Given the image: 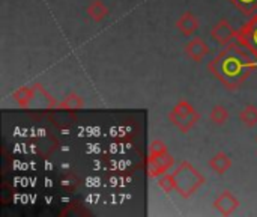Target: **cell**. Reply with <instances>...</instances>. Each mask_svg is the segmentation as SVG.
<instances>
[{"label":"cell","mask_w":257,"mask_h":217,"mask_svg":"<svg viewBox=\"0 0 257 217\" xmlns=\"http://www.w3.org/2000/svg\"><path fill=\"white\" fill-rule=\"evenodd\" d=\"M173 177L176 183L175 192H178L185 199L193 196L205 184V177L188 162H182L176 171H173Z\"/></svg>","instance_id":"cell-1"},{"label":"cell","mask_w":257,"mask_h":217,"mask_svg":"<svg viewBox=\"0 0 257 217\" xmlns=\"http://www.w3.org/2000/svg\"><path fill=\"white\" fill-rule=\"evenodd\" d=\"M175 166V159L169 153L163 140H154L149 147L148 157V174L151 178H158L167 174Z\"/></svg>","instance_id":"cell-2"},{"label":"cell","mask_w":257,"mask_h":217,"mask_svg":"<svg viewBox=\"0 0 257 217\" xmlns=\"http://www.w3.org/2000/svg\"><path fill=\"white\" fill-rule=\"evenodd\" d=\"M199 112L187 100H181L169 113V121L184 134H187L199 122Z\"/></svg>","instance_id":"cell-3"},{"label":"cell","mask_w":257,"mask_h":217,"mask_svg":"<svg viewBox=\"0 0 257 217\" xmlns=\"http://www.w3.org/2000/svg\"><path fill=\"white\" fill-rule=\"evenodd\" d=\"M235 29L232 26V23L226 18H221L220 21H217L214 24V27L211 29V38L214 42H217L218 45H227L235 39Z\"/></svg>","instance_id":"cell-4"},{"label":"cell","mask_w":257,"mask_h":217,"mask_svg":"<svg viewBox=\"0 0 257 217\" xmlns=\"http://www.w3.org/2000/svg\"><path fill=\"white\" fill-rule=\"evenodd\" d=\"M214 208L221 216H232L239 208V199L232 192H223L214 201Z\"/></svg>","instance_id":"cell-5"},{"label":"cell","mask_w":257,"mask_h":217,"mask_svg":"<svg viewBox=\"0 0 257 217\" xmlns=\"http://www.w3.org/2000/svg\"><path fill=\"white\" fill-rule=\"evenodd\" d=\"M185 54L196 63H200L208 54H209V45L202 39V38H193L190 39L185 47Z\"/></svg>","instance_id":"cell-6"},{"label":"cell","mask_w":257,"mask_h":217,"mask_svg":"<svg viewBox=\"0 0 257 217\" xmlns=\"http://www.w3.org/2000/svg\"><path fill=\"white\" fill-rule=\"evenodd\" d=\"M199 26H200V23H199L197 15L193 14V12H190V11L184 12L178 18V21H176V29L179 30L181 35H184L187 38L188 36H193L199 30Z\"/></svg>","instance_id":"cell-7"},{"label":"cell","mask_w":257,"mask_h":217,"mask_svg":"<svg viewBox=\"0 0 257 217\" xmlns=\"http://www.w3.org/2000/svg\"><path fill=\"white\" fill-rule=\"evenodd\" d=\"M208 165H209V168H211V171L214 174L223 177L232 168V159L226 153H217L212 159H209Z\"/></svg>","instance_id":"cell-8"},{"label":"cell","mask_w":257,"mask_h":217,"mask_svg":"<svg viewBox=\"0 0 257 217\" xmlns=\"http://www.w3.org/2000/svg\"><path fill=\"white\" fill-rule=\"evenodd\" d=\"M110 9L108 6L102 2V0H92L87 6H86V15L93 21V23H101L105 20V17L108 15Z\"/></svg>","instance_id":"cell-9"},{"label":"cell","mask_w":257,"mask_h":217,"mask_svg":"<svg viewBox=\"0 0 257 217\" xmlns=\"http://www.w3.org/2000/svg\"><path fill=\"white\" fill-rule=\"evenodd\" d=\"M12 98L20 107H29L30 101L35 98V89L29 86H21L12 94Z\"/></svg>","instance_id":"cell-10"},{"label":"cell","mask_w":257,"mask_h":217,"mask_svg":"<svg viewBox=\"0 0 257 217\" xmlns=\"http://www.w3.org/2000/svg\"><path fill=\"white\" fill-rule=\"evenodd\" d=\"M229 118H230V113H229L227 107L223 106V104L214 106L212 110H211V113H209L211 122H212L214 125H217V127H223V125L229 121Z\"/></svg>","instance_id":"cell-11"},{"label":"cell","mask_w":257,"mask_h":217,"mask_svg":"<svg viewBox=\"0 0 257 217\" xmlns=\"http://www.w3.org/2000/svg\"><path fill=\"white\" fill-rule=\"evenodd\" d=\"M239 121L248 127V128H253L257 125V106L254 104H247L238 115Z\"/></svg>","instance_id":"cell-12"},{"label":"cell","mask_w":257,"mask_h":217,"mask_svg":"<svg viewBox=\"0 0 257 217\" xmlns=\"http://www.w3.org/2000/svg\"><path fill=\"white\" fill-rule=\"evenodd\" d=\"M59 107H60V109H66V110H77V109H81V107H84V98L80 97L78 94L72 92V94L66 95V97L59 103Z\"/></svg>","instance_id":"cell-13"},{"label":"cell","mask_w":257,"mask_h":217,"mask_svg":"<svg viewBox=\"0 0 257 217\" xmlns=\"http://www.w3.org/2000/svg\"><path fill=\"white\" fill-rule=\"evenodd\" d=\"M158 187L164 192V193H172L176 190V183H175V177L173 174H164L161 177H158V181H157Z\"/></svg>","instance_id":"cell-14"}]
</instances>
